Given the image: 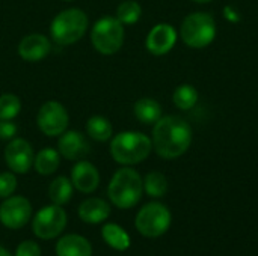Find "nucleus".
<instances>
[{
	"label": "nucleus",
	"instance_id": "1",
	"mask_svg": "<svg viewBox=\"0 0 258 256\" xmlns=\"http://www.w3.org/2000/svg\"><path fill=\"white\" fill-rule=\"evenodd\" d=\"M151 142L159 157L174 160L189 149L192 143V128L181 116H162L153 127Z\"/></svg>",
	"mask_w": 258,
	"mask_h": 256
},
{
	"label": "nucleus",
	"instance_id": "2",
	"mask_svg": "<svg viewBox=\"0 0 258 256\" xmlns=\"http://www.w3.org/2000/svg\"><path fill=\"white\" fill-rule=\"evenodd\" d=\"M142 195L144 180L138 170L128 166L118 169L107 186V196L110 202L121 210H128L138 205Z\"/></svg>",
	"mask_w": 258,
	"mask_h": 256
},
{
	"label": "nucleus",
	"instance_id": "3",
	"mask_svg": "<svg viewBox=\"0 0 258 256\" xmlns=\"http://www.w3.org/2000/svg\"><path fill=\"white\" fill-rule=\"evenodd\" d=\"M153 142L141 131H121L110 139V155L122 166H133L151 154Z\"/></svg>",
	"mask_w": 258,
	"mask_h": 256
},
{
	"label": "nucleus",
	"instance_id": "4",
	"mask_svg": "<svg viewBox=\"0 0 258 256\" xmlns=\"http://www.w3.org/2000/svg\"><path fill=\"white\" fill-rule=\"evenodd\" d=\"M89 26L88 15L79 8L60 11L50 24V36L59 45H71L80 41Z\"/></svg>",
	"mask_w": 258,
	"mask_h": 256
},
{
	"label": "nucleus",
	"instance_id": "5",
	"mask_svg": "<svg viewBox=\"0 0 258 256\" xmlns=\"http://www.w3.org/2000/svg\"><path fill=\"white\" fill-rule=\"evenodd\" d=\"M124 35V24L116 17H103L91 29V42L100 54L112 56L121 50Z\"/></svg>",
	"mask_w": 258,
	"mask_h": 256
},
{
	"label": "nucleus",
	"instance_id": "6",
	"mask_svg": "<svg viewBox=\"0 0 258 256\" xmlns=\"http://www.w3.org/2000/svg\"><path fill=\"white\" fill-rule=\"evenodd\" d=\"M181 41L190 48H204L216 36V21L207 12H194L187 15L180 27Z\"/></svg>",
	"mask_w": 258,
	"mask_h": 256
},
{
	"label": "nucleus",
	"instance_id": "7",
	"mask_svg": "<svg viewBox=\"0 0 258 256\" xmlns=\"http://www.w3.org/2000/svg\"><path fill=\"white\" fill-rule=\"evenodd\" d=\"M136 229L147 238H157L163 235L171 226V213L160 202H150L144 205L135 219Z\"/></svg>",
	"mask_w": 258,
	"mask_h": 256
},
{
	"label": "nucleus",
	"instance_id": "8",
	"mask_svg": "<svg viewBox=\"0 0 258 256\" xmlns=\"http://www.w3.org/2000/svg\"><path fill=\"white\" fill-rule=\"evenodd\" d=\"M68 217L60 205L51 204L42 207L32 219V232L41 240H53L59 237L65 226Z\"/></svg>",
	"mask_w": 258,
	"mask_h": 256
},
{
	"label": "nucleus",
	"instance_id": "9",
	"mask_svg": "<svg viewBox=\"0 0 258 256\" xmlns=\"http://www.w3.org/2000/svg\"><path fill=\"white\" fill-rule=\"evenodd\" d=\"M36 124L42 134L48 137H59L68 130L70 115L59 101L44 103L36 113Z\"/></svg>",
	"mask_w": 258,
	"mask_h": 256
},
{
	"label": "nucleus",
	"instance_id": "10",
	"mask_svg": "<svg viewBox=\"0 0 258 256\" xmlns=\"http://www.w3.org/2000/svg\"><path fill=\"white\" fill-rule=\"evenodd\" d=\"M32 217V204L24 196H9L0 204V223L8 229L24 228Z\"/></svg>",
	"mask_w": 258,
	"mask_h": 256
},
{
	"label": "nucleus",
	"instance_id": "11",
	"mask_svg": "<svg viewBox=\"0 0 258 256\" xmlns=\"http://www.w3.org/2000/svg\"><path fill=\"white\" fill-rule=\"evenodd\" d=\"M35 152L32 145L21 137H14L5 148V161L11 172L27 174L33 167Z\"/></svg>",
	"mask_w": 258,
	"mask_h": 256
},
{
	"label": "nucleus",
	"instance_id": "12",
	"mask_svg": "<svg viewBox=\"0 0 258 256\" xmlns=\"http://www.w3.org/2000/svg\"><path fill=\"white\" fill-rule=\"evenodd\" d=\"M57 151L65 160L79 161L89 154L91 146L83 133L77 130H67L57 139Z\"/></svg>",
	"mask_w": 258,
	"mask_h": 256
},
{
	"label": "nucleus",
	"instance_id": "13",
	"mask_svg": "<svg viewBox=\"0 0 258 256\" xmlns=\"http://www.w3.org/2000/svg\"><path fill=\"white\" fill-rule=\"evenodd\" d=\"M177 42V30L168 23L156 24L147 35L145 47L154 56L168 54Z\"/></svg>",
	"mask_w": 258,
	"mask_h": 256
},
{
	"label": "nucleus",
	"instance_id": "14",
	"mask_svg": "<svg viewBox=\"0 0 258 256\" xmlns=\"http://www.w3.org/2000/svg\"><path fill=\"white\" fill-rule=\"evenodd\" d=\"M70 180L77 192L89 195L94 193L100 186V172L91 161L79 160L71 169Z\"/></svg>",
	"mask_w": 258,
	"mask_h": 256
},
{
	"label": "nucleus",
	"instance_id": "15",
	"mask_svg": "<svg viewBox=\"0 0 258 256\" xmlns=\"http://www.w3.org/2000/svg\"><path fill=\"white\" fill-rule=\"evenodd\" d=\"M51 50L50 39L42 33H30L21 38L18 44V56L26 62H39L48 56Z\"/></svg>",
	"mask_w": 258,
	"mask_h": 256
},
{
	"label": "nucleus",
	"instance_id": "16",
	"mask_svg": "<svg viewBox=\"0 0 258 256\" xmlns=\"http://www.w3.org/2000/svg\"><path fill=\"white\" fill-rule=\"evenodd\" d=\"M79 217L88 225H98L109 219L110 205L101 198H88L79 205Z\"/></svg>",
	"mask_w": 258,
	"mask_h": 256
},
{
	"label": "nucleus",
	"instance_id": "17",
	"mask_svg": "<svg viewBox=\"0 0 258 256\" xmlns=\"http://www.w3.org/2000/svg\"><path fill=\"white\" fill-rule=\"evenodd\" d=\"M56 256H92V246L79 234H67L56 243Z\"/></svg>",
	"mask_w": 258,
	"mask_h": 256
},
{
	"label": "nucleus",
	"instance_id": "18",
	"mask_svg": "<svg viewBox=\"0 0 258 256\" xmlns=\"http://www.w3.org/2000/svg\"><path fill=\"white\" fill-rule=\"evenodd\" d=\"M136 119L144 125H154L162 118V106L153 98H139L133 106Z\"/></svg>",
	"mask_w": 258,
	"mask_h": 256
},
{
	"label": "nucleus",
	"instance_id": "19",
	"mask_svg": "<svg viewBox=\"0 0 258 256\" xmlns=\"http://www.w3.org/2000/svg\"><path fill=\"white\" fill-rule=\"evenodd\" d=\"M101 237L107 246L118 252H124L130 247V235L124 228H121L116 223H104L101 228Z\"/></svg>",
	"mask_w": 258,
	"mask_h": 256
},
{
	"label": "nucleus",
	"instance_id": "20",
	"mask_svg": "<svg viewBox=\"0 0 258 256\" xmlns=\"http://www.w3.org/2000/svg\"><path fill=\"white\" fill-rule=\"evenodd\" d=\"M59 164H60V154L54 148H44V149H41L35 155V160H33L35 170L39 175H42V177L53 175L57 170Z\"/></svg>",
	"mask_w": 258,
	"mask_h": 256
},
{
	"label": "nucleus",
	"instance_id": "21",
	"mask_svg": "<svg viewBox=\"0 0 258 256\" xmlns=\"http://www.w3.org/2000/svg\"><path fill=\"white\" fill-rule=\"evenodd\" d=\"M86 134L95 142H107L113 136L112 124L107 118L101 115H94L86 122Z\"/></svg>",
	"mask_w": 258,
	"mask_h": 256
},
{
	"label": "nucleus",
	"instance_id": "22",
	"mask_svg": "<svg viewBox=\"0 0 258 256\" xmlns=\"http://www.w3.org/2000/svg\"><path fill=\"white\" fill-rule=\"evenodd\" d=\"M73 192H74L73 183L67 177H57L48 186V198L51 204H56L60 207L71 201Z\"/></svg>",
	"mask_w": 258,
	"mask_h": 256
},
{
	"label": "nucleus",
	"instance_id": "23",
	"mask_svg": "<svg viewBox=\"0 0 258 256\" xmlns=\"http://www.w3.org/2000/svg\"><path fill=\"white\" fill-rule=\"evenodd\" d=\"M198 98H200L198 91L192 84H180L172 95V101L175 107H178L180 110L194 109L198 103Z\"/></svg>",
	"mask_w": 258,
	"mask_h": 256
},
{
	"label": "nucleus",
	"instance_id": "24",
	"mask_svg": "<svg viewBox=\"0 0 258 256\" xmlns=\"http://www.w3.org/2000/svg\"><path fill=\"white\" fill-rule=\"evenodd\" d=\"M142 15V6L136 0H124L116 8V18L124 26H132L139 21Z\"/></svg>",
	"mask_w": 258,
	"mask_h": 256
},
{
	"label": "nucleus",
	"instance_id": "25",
	"mask_svg": "<svg viewBox=\"0 0 258 256\" xmlns=\"http://www.w3.org/2000/svg\"><path fill=\"white\" fill-rule=\"evenodd\" d=\"M144 192L151 198H162L168 192V180L160 172H150L144 180Z\"/></svg>",
	"mask_w": 258,
	"mask_h": 256
},
{
	"label": "nucleus",
	"instance_id": "26",
	"mask_svg": "<svg viewBox=\"0 0 258 256\" xmlns=\"http://www.w3.org/2000/svg\"><path fill=\"white\" fill-rule=\"evenodd\" d=\"M21 112V100L15 94L0 95V119L12 121Z\"/></svg>",
	"mask_w": 258,
	"mask_h": 256
},
{
	"label": "nucleus",
	"instance_id": "27",
	"mask_svg": "<svg viewBox=\"0 0 258 256\" xmlns=\"http://www.w3.org/2000/svg\"><path fill=\"white\" fill-rule=\"evenodd\" d=\"M17 177L14 172H2L0 174V199H6L14 195L17 190Z\"/></svg>",
	"mask_w": 258,
	"mask_h": 256
},
{
	"label": "nucleus",
	"instance_id": "28",
	"mask_svg": "<svg viewBox=\"0 0 258 256\" xmlns=\"http://www.w3.org/2000/svg\"><path fill=\"white\" fill-rule=\"evenodd\" d=\"M14 256H41V247L33 240H24L17 246Z\"/></svg>",
	"mask_w": 258,
	"mask_h": 256
},
{
	"label": "nucleus",
	"instance_id": "29",
	"mask_svg": "<svg viewBox=\"0 0 258 256\" xmlns=\"http://www.w3.org/2000/svg\"><path fill=\"white\" fill-rule=\"evenodd\" d=\"M18 127L15 122L8 119H0V140H12L17 136Z\"/></svg>",
	"mask_w": 258,
	"mask_h": 256
},
{
	"label": "nucleus",
	"instance_id": "30",
	"mask_svg": "<svg viewBox=\"0 0 258 256\" xmlns=\"http://www.w3.org/2000/svg\"><path fill=\"white\" fill-rule=\"evenodd\" d=\"M0 256H12L3 246H0Z\"/></svg>",
	"mask_w": 258,
	"mask_h": 256
},
{
	"label": "nucleus",
	"instance_id": "31",
	"mask_svg": "<svg viewBox=\"0 0 258 256\" xmlns=\"http://www.w3.org/2000/svg\"><path fill=\"white\" fill-rule=\"evenodd\" d=\"M194 2H197V3H209L212 0H194Z\"/></svg>",
	"mask_w": 258,
	"mask_h": 256
},
{
	"label": "nucleus",
	"instance_id": "32",
	"mask_svg": "<svg viewBox=\"0 0 258 256\" xmlns=\"http://www.w3.org/2000/svg\"><path fill=\"white\" fill-rule=\"evenodd\" d=\"M65 2H71V0H65Z\"/></svg>",
	"mask_w": 258,
	"mask_h": 256
}]
</instances>
